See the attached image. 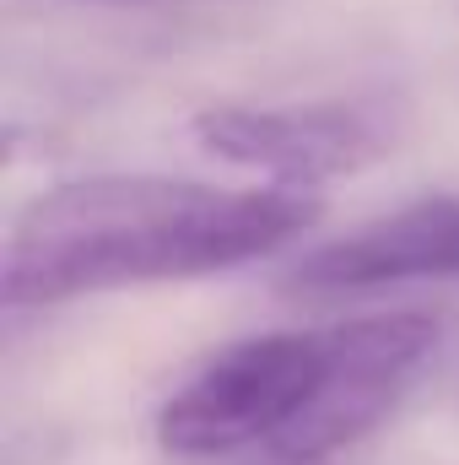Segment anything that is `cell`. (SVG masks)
I'll list each match as a JSON object with an SVG mask.
<instances>
[{"label": "cell", "instance_id": "cell-1", "mask_svg": "<svg viewBox=\"0 0 459 465\" xmlns=\"http://www.w3.org/2000/svg\"><path fill=\"white\" fill-rule=\"evenodd\" d=\"M308 190H228L168 173H87L22 206L5 238V309H49L151 282H195L314 228Z\"/></svg>", "mask_w": 459, "mask_h": 465}, {"label": "cell", "instance_id": "cell-2", "mask_svg": "<svg viewBox=\"0 0 459 465\" xmlns=\"http://www.w3.org/2000/svg\"><path fill=\"white\" fill-rule=\"evenodd\" d=\"M325 373V331H270L217 351L157 411V444L179 460H217L265 444L308 406Z\"/></svg>", "mask_w": 459, "mask_h": 465}, {"label": "cell", "instance_id": "cell-3", "mask_svg": "<svg viewBox=\"0 0 459 465\" xmlns=\"http://www.w3.org/2000/svg\"><path fill=\"white\" fill-rule=\"evenodd\" d=\"M449 320L427 309L362 314L325 331V373L308 406L270 439V455L287 465H325L362 444L416 384V373L444 347Z\"/></svg>", "mask_w": 459, "mask_h": 465}, {"label": "cell", "instance_id": "cell-4", "mask_svg": "<svg viewBox=\"0 0 459 465\" xmlns=\"http://www.w3.org/2000/svg\"><path fill=\"white\" fill-rule=\"evenodd\" d=\"M206 157L254 168L281 190H314L373 168L395 146V124L378 104H211L190 114Z\"/></svg>", "mask_w": 459, "mask_h": 465}, {"label": "cell", "instance_id": "cell-5", "mask_svg": "<svg viewBox=\"0 0 459 465\" xmlns=\"http://www.w3.org/2000/svg\"><path fill=\"white\" fill-rule=\"evenodd\" d=\"M405 282H459V195H427L298 254L276 287L287 298H356Z\"/></svg>", "mask_w": 459, "mask_h": 465}, {"label": "cell", "instance_id": "cell-6", "mask_svg": "<svg viewBox=\"0 0 459 465\" xmlns=\"http://www.w3.org/2000/svg\"><path fill=\"white\" fill-rule=\"evenodd\" d=\"M93 5H146V0H93Z\"/></svg>", "mask_w": 459, "mask_h": 465}]
</instances>
